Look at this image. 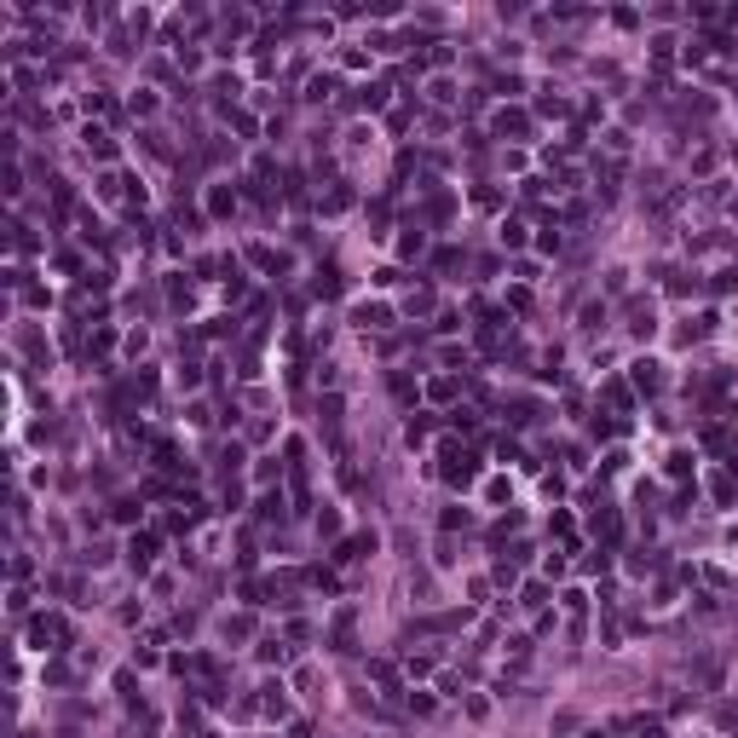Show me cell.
I'll list each match as a JSON object with an SVG mask.
<instances>
[{
    "instance_id": "obj_2",
    "label": "cell",
    "mask_w": 738,
    "mask_h": 738,
    "mask_svg": "<svg viewBox=\"0 0 738 738\" xmlns=\"http://www.w3.org/2000/svg\"><path fill=\"white\" fill-rule=\"evenodd\" d=\"M634 387H641V392H658V364H652V358L634 364Z\"/></svg>"
},
{
    "instance_id": "obj_6",
    "label": "cell",
    "mask_w": 738,
    "mask_h": 738,
    "mask_svg": "<svg viewBox=\"0 0 738 738\" xmlns=\"http://www.w3.org/2000/svg\"><path fill=\"white\" fill-rule=\"evenodd\" d=\"M525 127H531V122H525L519 110H502V116H496V133H525Z\"/></svg>"
},
{
    "instance_id": "obj_7",
    "label": "cell",
    "mask_w": 738,
    "mask_h": 738,
    "mask_svg": "<svg viewBox=\"0 0 738 738\" xmlns=\"http://www.w3.org/2000/svg\"><path fill=\"white\" fill-rule=\"evenodd\" d=\"M87 150H98V156H116V139H104L98 127H87Z\"/></svg>"
},
{
    "instance_id": "obj_3",
    "label": "cell",
    "mask_w": 738,
    "mask_h": 738,
    "mask_svg": "<svg viewBox=\"0 0 738 738\" xmlns=\"http://www.w3.org/2000/svg\"><path fill=\"white\" fill-rule=\"evenodd\" d=\"M127 554H133V565L144 571V565H150V554H156V536H133V543H127Z\"/></svg>"
},
{
    "instance_id": "obj_5",
    "label": "cell",
    "mask_w": 738,
    "mask_h": 738,
    "mask_svg": "<svg viewBox=\"0 0 738 738\" xmlns=\"http://www.w3.org/2000/svg\"><path fill=\"white\" fill-rule=\"evenodd\" d=\"M260 519H283V490H266V496H260Z\"/></svg>"
},
{
    "instance_id": "obj_1",
    "label": "cell",
    "mask_w": 738,
    "mask_h": 738,
    "mask_svg": "<svg viewBox=\"0 0 738 738\" xmlns=\"http://www.w3.org/2000/svg\"><path fill=\"white\" fill-rule=\"evenodd\" d=\"M35 641H41V646L52 641V652H58L64 641H70V623H64V617H41V623H35Z\"/></svg>"
},
{
    "instance_id": "obj_4",
    "label": "cell",
    "mask_w": 738,
    "mask_h": 738,
    "mask_svg": "<svg viewBox=\"0 0 738 738\" xmlns=\"http://www.w3.org/2000/svg\"><path fill=\"white\" fill-rule=\"evenodd\" d=\"M392 318L387 306H358V323H364V329H381V323Z\"/></svg>"
},
{
    "instance_id": "obj_8",
    "label": "cell",
    "mask_w": 738,
    "mask_h": 738,
    "mask_svg": "<svg viewBox=\"0 0 738 738\" xmlns=\"http://www.w3.org/2000/svg\"><path fill=\"white\" fill-rule=\"evenodd\" d=\"M231 202H237L231 191H214V196H208V208H214V214H231Z\"/></svg>"
}]
</instances>
